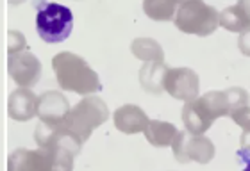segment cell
Listing matches in <instances>:
<instances>
[{"mask_svg":"<svg viewBox=\"0 0 250 171\" xmlns=\"http://www.w3.org/2000/svg\"><path fill=\"white\" fill-rule=\"evenodd\" d=\"M70 113V104L64 95L59 91H47L36 102V114L42 118V123L56 127Z\"/></svg>","mask_w":250,"mask_h":171,"instance_id":"obj_8","label":"cell"},{"mask_svg":"<svg viewBox=\"0 0 250 171\" xmlns=\"http://www.w3.org/2000/svg\"><path fill=\"white\" fill-rule=\"evenodd\" d=\"M220 25L229 32L250 31V2H238L220 13Z\"/></svg>","mask_w":250,"mask_h":171,"instance_id":"obj_11","label":"cell"},{"mask_svg":"<svg viewBox=\"0 0 250 171\" xmlns=\"http://www.w3.org/2000/svg\"><path fill=\"white\" fill-rule=\"evenodd\" d=\"M214 116L211 114V111L208 109L206 102L202 100V96L193 102H186L183 109V121L184 127L189 134L193 135H204L211 129V125L214 123Z\"/></svg>","mask_w":250,"mask_h":171,"instance_id":"obj_9","label":"cell"},{"mask_svg":"<svg viewBox=\"0 0 250 171\" xmlns=\"http://www.w3.org/2000/svg\"><path fill=\"white\" fill-rule=\"evenodd\" d=\"M238 155L243 159H250V129L243 130V134L240 137V152Z\"/></svg>","mask_w":250,"mask_h":171,"instance_id":"obj_19","label":"cell"},{"mask_svg":"<svg viewBox=\"0 0 250 171\" xmlns=\"http://www.w3.org/2000/svg\"><path fill=\"white\" fill-rule=\"evenodd\" d=\"M177 135L175 125L168 123V121H159V119H150L148 127L145 129V137L150 145L157 148H165V146H172L173 139Z\"/></svg>","mask_w":250,"mask_h":171,"instance_id":"obj_13","label":"cell"},{"mask_svg":"<svg viewBox=\"0 0 250 171\" xmlns=\"http://www.w3.org/2000/svg\"><path fill=\"white\" fill-rule=\"evenodd\" d=\"M230 119H232L236 125H240L243 130L250 129V107L249 105H245V107L234 111V113L230 114Z\"/></svg>","mask_w":250,"mask_h":171,"instance_id":"obj_18","label":"cell"},{"mask_svg":"<svg viewBox=\"0 0 250 171\" xmlns=\"http://www.w3.org/2000/svg\"><path fill=\"white\" fill-rule=\"evenodd\" d=\"M224 93H225V100H227V107H229V116L234 113V111L249 105V102H250L249 93H247L243 88H240V86L224 89Z\"/></svg>","mask_w":250,"mask_h":171,"instance_id":"obj_17","label":"cell"},{"mask_svg":"<svg viewBox=\"0 0 250 171\" xmlns=\"http://www.w3.org/2000/svg\"><path fill=\"white\" fill-rule=\"evenodd\" d=\"M168 68L163 62H146L140 72V82L145 91L159 95L163 91V78Z\"/></svg>","mask_w":250,"mask_h":171,"instance_id":"obj_14","label":"cell"},{"mask_svg":"<svg viewBox=\"0 0 250 171\" xmlns=\"http://www.w3.org/2000/svg\"><path fill=\"white\" fill-rule=\"evenodd\" d=\"M54 148L42 146L40 150H18L9 159V171H52Z\"/></svg>","mask_w":250,"mask_h":171,"instance_id":"obj_7","label":"cell"},{"mask_svg":"<svg viewBox=\"0 0 250 171\" xmlns=\"http://www.w3.org/2000/svg\"><path fill=\"white\" fill-rule=\"evenodd\" d=\"M130 50L138 59L145 62H163L165 61V52H163L161 45L156 39L150 38H138L132 41Z\"/></svg>","mask_w":250,"mask_h":171,"instance_id":"obj_15","label":"cell"},{"mask_svg":"<svg viewBox=\"0 0 250 171\" xmlns=\"http://www.w3.org/2000/svg\"><path fill=\"white\" fill-rule=\"evenodd\" d=\"M179 4L177 2H145L143 4V9L152 20L157 21H168L175 16V11H177Z\"/></svg>","mask_w":250,"mask_h":171,"instance_id":"obj_16","label":"cell"},{"mask_svg":"<svg viewBox=\"0 0 250 171\" xmlns=\"http://www.w3.org/2000/svg\"><path fill=\"white\" fill-rule=\"evenodd\" d=\"M54 72L62 89L79 95H91L100 91V78L86 59L77 54L61 52L52 61Z\"/></svg>","mask_w":250,"mask_h":171,"instance_id":"obj_1","label":"cell"},{"mask_svg":"<svg viewBox=\"0 0 250 171\" xmlns=\"http://www.w3.org/2000/svg\"><path fill=\"white\" fill-rule=\"evenodd\" d=\"M175 27L184 34L211 36L220 25V13L213 5L198 0L181 2L173 16Z\"/></svg>","mask_w":250,"mask_h":171,"instance_id":"obj_2","label":"cell"},{"mask_svg":"<svg viewBox=\"0 0 250 171\" xmlns=\"http://www.w3.org/2000/svg\"><path fill=\"white\" fill-rule=\"evenodd\" d=\"M163 89L175 100L193 102L198 98L200 80L191 68H168L163 78Z\"/></svg>","mask_w":250,"mask_h":171,"instance_id":"obj_5","label":"cell"},{"mask_svg":"<svg viewBox=\"0 0 250 171\" xmlns=\"http://www.w3.org/2000/svg\"><path fill=\"white\" fill-rule=\"evenodd\" d=\"M7 66H9L11 77L23 89L34 86L42 77V62L36 56L29 52L11 54Z\"/></svg>","mask_w":250,"mask_h":171,"instance_id":"obj_6","label":"cell"},{"mask_svg":"<svg viewBox=\"0 0 250 171\" xmlns=\"http://www.w3.org/2000/svg\"><path fill=\"white\" fill-rule=\"evenodd\" d=\"M115 125L116 129L124 132V134H138V132H145L148 127L150 119L146 118L145 111L138 107V105H122L115 111Z\"/></svg>","mask_w":250,"mask_h":171,"instance_id":"obj_10","label":"cell"},{"mask_svg":"<svg viewBox=\"0 0 250 171\" xmlns=\"http://www.w3.org/2000/svg\"><path fill=\"white\" fill-rule=\"evenodd\" d=\"M172 148L175 159L183 164L189 161H195L198 164H209L214 157L213 141L206 135H193L188 130L177 132L172 143Z\"/></svg>","mask_w":250,"mask_h":171,"instance_id":"obj_4","label":"cell"},{"mask_svg":"<svg viewBox=\"0 0 250 171\" xmlns=\"http://www.w3.org/2000/svg\"><path fill=\"white\" fill-rule=\"evenodd\" d=\"M247 166H245V171H250V159H245Z\"/></svg>","mask_w":250,"mask_h":171,"instance_id":"obj_21","label":"cell"},{"mask_svg":"<svg viewBox=\"0 0 250 171\" xmlns=\"http://www.w3.org/2000/svg\"><path fill=\"white\" fill-rule=\"evenodd\" d=\"M238 48L243 56L250 57V31L240 34V39H238Z\"/></svg>","mask_w":250,"mask_h":171,"instance_id":"obj_20","label":"cell"},{"mask_svg":"<svg viewBox=\"0 0 250 171\" xmlns=\"http://www.w3.org/2000/svg\"><path fill=\"white\" fill-rule=\"evenodd\" d=\"M36 102L38 98L29 89H16L9 98V114L13 119L27 121L36 114Z\"/></svg>","mask_w":250,"mask_h":171,"instance_id":"obj_12","label":"cell"},{"mask_svg":"<svg viewBox=\"0 0 250 171\" xmlns=\"http://www.w3.org/2000/svg\"><path fill=\"white\" fill-rule=\"evenodd\" d=\"M38 16L36 27L38 34L43 41L59 43L64 41L73 29V15L66 5L48 4V2H36Z\"/></svg>","mask_w":250,"mask_h":171,"instance_id":"obj_3","label":"cell"}]
</instances>
